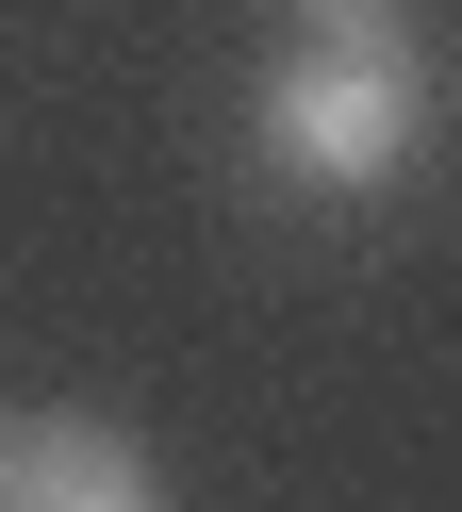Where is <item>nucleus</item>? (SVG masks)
Wrapping results in <instances>:
<instances>
[{
  "label": "nucleus",
  "instance_id": "obj_2",
  "mask_svg": "<svg viewBox=\"0 0 462 512\" xmlns=\"http://www.w3.org/2000/svg\"><path fill=\"white\" fill-rule=\"evenodd\" d=\"M165 463L116 413H0V512H149Z\"/></svg>",
  "mask_w": 462,
  "mask_h": 512
},
{
  "label": "nucleus",
  "instance_id": "obj_1",
  "mask_svg": "<svg viewBox=\"0 0 462 512\" xmlns=\"http://www.w3.org/2000/svg\"><path fill=\"white\" fill-rule=\"evenodd\" d=\"M429 116L446 100H429L413 34H314V17H297V50L248 83V149H264L281 199H380L429 149Z\"/></svg>",
  "mask_w": 462,
  "mask_h": 512
},
{
  "label": "nucleus",
  "instance_id": "obj_3",
  "mask_svg": "<svg viewBox=\"0 0 462 512\" xmlns=\"http://www.w3.org/2000/svg\"><path fill=\"white\" fill-rule=\"evenodd\" d=\"M297 17H314V34H413L429 0H297Z\"/></svg>",
  "mask_w": 462,
  "mask_h": 512
}]
</instances>
